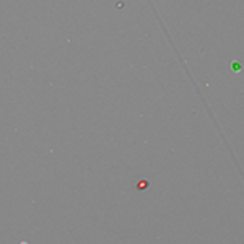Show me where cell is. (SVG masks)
<instances>
[{
  "mask_svg": "<svg viewBox=\"0 0 244 244\" xmlns=\"http://www.w3.org/2000/svg\"><path fill=\"white\" fill-rule=\"evenodd\" d=\"M23 244H26V242H23Z\"/></svg>",
  "mask_w": 244,
  "mask_h": 244,
  "instance_id": "cell-2",
  "label": "cell"
},
{
  "mask_svg": "<svg viewBox=\"0 0 244 244\" xmlns=\"http://www.w3.org/2000/svg\"><path fill=\"white\" fill-rule=\"evenodd\" d=\"M230 69H231L233 72H239V70H241V65L238 64V62H231V64H230Z\"/></svg>",
  "mask_w": 244,
  "mask_h": 244,
  "instance_id": "cell-1",
  "label": "cell"
}]
</instances>
